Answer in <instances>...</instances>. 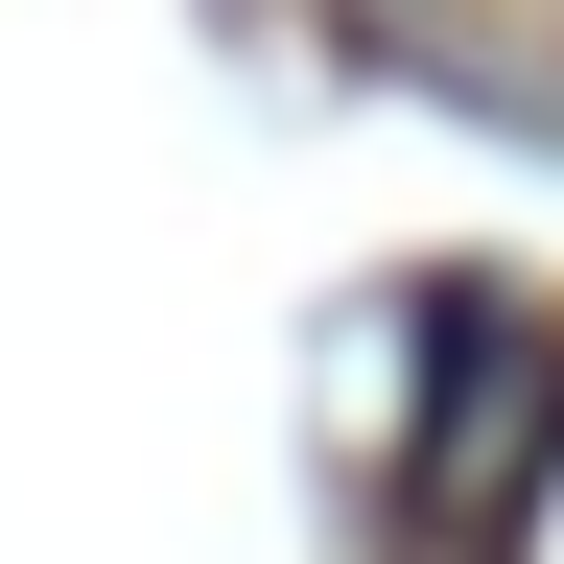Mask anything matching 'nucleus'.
<instances>
[{
    "mask_svg": "<svg viewBox=\"0 0 564 564\" xmlns=\"http://www.w3.org/2000/svg\"><path fill=\"white\" fill-rule=\"evenodd\" d=\"M541 470H564V329L541 306H447V352H423V423H400V518L494 564L541 518Z\"/></svg>",
    "mask_w": 564,
    "mask_h": 564,
    "instance_id": "1",
    "label": "nucleus"
}]
</instances>
